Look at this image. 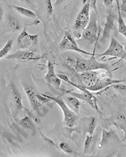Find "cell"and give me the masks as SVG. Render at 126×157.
Wrapping results in <instances>:
<instances>
[{"label": "cell", "mask_w": 126, "mask_h": 157, "mask_svg": "<svg viewBox=\"0 0 126 157\" xmlns=\"http://www.w3.org/2000/svg\"><path fill=\"white\" fill-rule=\"evenodd\" d=\"M90 5H92L94 11L90 13L89 24L82 32V37L78 39L77 43L78 45H85L86 47H90V46L94 45V52L95 53L96 46L98 44L100 37L101 28L98 11L96 7V0H91Z\"/></svg>", "instance_id": "1"}, {"label": "cell", "mask_w": 126, "mask_h": 157, "mask_svg": "<svg viewBox=\"0 0 126 157\" xmlns=\"http://www.w3.org/2000/svg\"><path fill=\"white\" fill-rule=\"evenodd\" d=\"M21 84L28 97L32 109L36 112L39 117H44L48 112V110L44 107V104L51 102L52 99L44 96L43 94L37 90L29 77L21 81Z\"/></svg>", "instance_id": "2"}, {"label": "cell", "mask_w": 126, "mask_h": 157, "mask_svg": "<svg viewBox=\"0 0 126 157\" xmlns=\"http://www.w3.org/2000/svg\"><path fill=\"white\" fill-rule=\"evenodd\" d=\"M22 99H23V95L21 94L17 84L15 83L14 80L12 79L6 87L5 100L7 102L9 110L11 111L12 118L16 121H17L19 114L23 109Z\"/></svg>", "instance_id": "3"}, {"label": "cell", "mask_w": 126, "mask_h": 157, "mask_svg": "<svg viewBox=\"0 0 126 157\" xmlns=\"http://www.w3.org/2000/svg\"><path fill=\"white\" fill-rule=\"evenodd\" d=\"M111 64L106 63H100L95 59V55L91 56L90 59H83V58H79L77 59L75 63V71L77 73H83V72H87V71H95L98 69H104L108 73L111 74L112 70Z\"/></svg>", "instance_id": "4"}, {"label": "cell", "mask_w": 126, "mask_h": 157, "mask_svg": "<svg viewBox=\"0 0 126 157\" xmlns=\"http://www.w3.org/2000/svg\"><path fill=\"white\" fill-rule=\"evenodd\" d=\"M44 96L47 98H49L52 99V101H54L55 103H56L59 105V107L61 108V110L63 111V124L65 126L68 127V128H73L77 124L78 120H79V115L73 112L72 109L69 108L67 104H66L65 101L63 100L61 97H52L50 96L48 94H43Z\"/></svg>", "instance_id": "5"}, {"label": "cell", "mask_w": 126, "mask_h": 157, "mask_svg": "<svg viewBox=\"0 0 126 157\" xmlns=\"http://www.w3.org/2000/svg\"><path fill=\"white\" fill-rule=\"evenodd\" d=\"M90 1H87L84 4L82 10L77 15V18L75 20L74 26H73V30H72V35L74 38L79 39L82 37V32L86 28L90 21Z\"/></svg>", "instance_id": "6"}, {"label": "cell", "mask_w": 126, "mask_h": 157, "mask_svg": "<svg viewBox=\"0 0 126 157\" xmlns=\"http://www.w3.org/2000/svg\"><path fill=\"white\" fill-rule=\"evenodd\" d=\"M96 125H97V119L95 117H84L79 118L77 125L73 128H70V131L93 135L95 132Z\"/></svg>", "instance_id": "7"}, {"label": "cell", "mask_w": 126, "mask_h": 157, "mask_svg": "<svg viewBox=\"0 0 126 157\" xmlns=\"http://www.w3.org/2000/svg\"><path fill=\"white\" fill-rule=\"evenodd\" d=\"M59 48L60 50H63V51H74L76 52L82 53V54L87 55V56H90L95 55V53H94V52L93 53H90V52L82 50L79 47L77 41L75 40L74 36L69 32H66L64 33L63 39L59 45Z\"/></svg>", "instance_id": "8"}, {"label": "cell", "mask_w": 126, "mask_h": 157, "mask_svg": "<svg viewBox=\"0 0 126 157\" xmlns=\"http://www.w3.org/2000/svg\"><path fill=\"white\" fill-rule=\"evenodd\" d=\"M38 44V35L29 34L27 32L26 27L23 29L17 38V46L21 50H32Z\"/></svg>", "instance_id": "9"}, {"label": "cell", "mask_w": 126, "mask_h": 157, "mask_svg": "<svg viewBox=\"0 0 126 157\" xmlns=\"http://www.w3.org/2000/svg\"><path fill=\"white\" fill-rule=\"evenodd\" d=\"M98 56H112L113 59L120 58L126 61V53L124 47L116 39L114 35H112L111 38V42L108 49L103 53L98 55Z\"/></svg>", "instance_id": "10"}, {"label": "cell", "mask_w": 126, "mask_h": 157, "mask_svg": "<svg viewBox=\"0 0 126 157\" xmlns=\"http://www.w3.org/2000/svg\"><path fill=\"white\" fill-rule=\"evenodd\" d=\"M10 9H8L6 15V25L2 33H17L22 29V22L21 20L12 12V7L9 5Z\"/></svg>", "instance_id": "11"}, {"label": "cell", "mask_w": 126, "mask_h": 157, "mask_svg": "<svg viewBox=\"0 0 126 157\" xmlns=\"http://www.w3.org/2000/svg\"><path fill=\"white\" fill-rule=\"evenodd\" d=\"M43 58V56H39L36 52L30 51V50H18L17 52L12 55H9L5 57L6 59L9 60H38Z\"/></svg>", "instance_id": "12"}, {"label": "cell", "mask_w": 126, "mask_h": 157, "mask_svg": "<svg viewBox=\"0 0 126 157\" xmlns=\"http://www.w3.org/2000/svg\"><path fill=\"white\" fill-rule=\"evenodd\" d=\"M120 143V139L117 135L116 132L113 129H102V139L98 144V148H103L104 147L119 144Z\"/></svg>", "instance_id": "13"}, {"label": "cell", "mask_w": 126, "mask_h": 157, "mask_svg": "<svg viewBox=\"0 0 126 157\" xmlns=\"http://www.w3.org/2000/svg\"><path fill=\"white\" fill-rule=\"evenodd\" d=\"M116 19V17L114 13H112L111 11L108 12V14L107 16V22L105 24V26L103 28V35L99 38L98 42H100L102 44H105L106 42H108L110 38H112V32L115 29V20Z\"/></svg>", "instance_id": "14"}, {"label": "cell", "mask_w": 126, "mask_h": 157, "mask_svg": "<svg viewBox=\"0 0 126 157\" xmlns=\"http://www.w3.org/2000/svg\"><path fill=\"white\" fill-rule=\"evenodd\" d=\"M44 79L48 85L54 86L55 89L60 90L62 80L59 78L58 74L55 73L54 63H52L51 61L47 63V73L45 76Z\"/></svg>", "instance_id": "15"}, {"label": "cell", "mask_w": 126, "mask_h": 157, "mask_svg": "<svg viewBox=\"0 0 126 157\" xmlns=\"http://www.w3.org/2000/svg\"><path fill=\"white\" fill-rule=\"evenodd\" d=\"M67 94H70L72 96L79 98L80 100L85 101L86 103L90 105L91 108L97 111V113L100 115V112H99V109H98V106H97V98L94 96V94H92L91 91L88 90L86 92H82V93L78 94V93H73L72 90H68Z\"/></svg>", "instance_id": "16"}, {"label": "cell", "mask_w": 126, "mask_h": 157, "mask_svg": "<svg viewBox=\"0 0 126 157\" xmlns=\"http://www.w3.org/2000/svg\"><path fill=\"white\" fill-rule=\"evenodd\" d=\"M100 130V129H98V130L96 131L95 134H94L93 135H90V134L86 135L84 144V151H83V154L84 155H86V154L93 152V151L94 150V147H95L96 143L98 141Z\"/></svg>", "instance_id": "17"}, {"label": "cell", "mask_w": 126, "mask_h": 157, "mask_svg": "<svg viewBox=\"0 0 126 157\" xmlns=\"http://www.w3.org/2000/svg\"><path fill=\"white\" fill-rule=\"evenodd\" d=\"M113 124L118 129L123 130L124 133V139L126 138V110L120 111L113 121Z\"/></svg>", "instance_id": "18"}, {"label": "cell", "mask_w": 126, "mask_h": 157, "mask_svg": "<svg viewBox=\"0 0 126 157\" xmlns=\"http://www.w3.org/2000/svg\"><path fill=\"white\" fill-rule=\"evenodd\" d=\"M10 6L12 7V9L15 10L19 15H21L22 17H27V18L33 20L37 19V14L31 9H28V8H25V7H19V6H16V5H10Z\"/></svg>", "instance_id": "19"}, {"label": "cell", "mask_w": 126, "mask_h": 157, "mask_svg": "<svg viewBox=\"0 0 126 157\" xmlns=\"http://www.w3.org/2000/svg\"><path fill=\"white\" fill-rule=\"evenodd\" d=\"M66 104L69 107L70 109H72L73 112L79 115L80 108H81V101L79 98H76V97L72 96H67L65 100Z\"/></svg>", "instance_id": "20"}, {"label": "cell", "mask_w": 126, "mask_h": 157, "mask_svg": "<svg viewBox=\"0 0 126 157\" xmlns=\"http://www.w3.org/2000/svg\"><path fill=\"white\" fill-rule=\"evenodd\" d=\"M116 6L117 9H118V11H117V14H118V18H117V21H118V31L120 32V33H121L122 35L126 38V24L124 18L122 17L121 13H120L119 0H116Z\"/></svg>", "instance_id": "21"}, {"label": "cell", "mask_w": 126, "mask_h": 157, "mask_svg": "<svg viewBox=\"0 0 126 157\" xmlns=\"http://www.w3.org/2000/svg\"><path fill=\"white\" fill-rule=\"evenodd\" d=\"M18 124L20 126L25 129H29L31 131L33 132V134L36 133V125L32 121L30 117H25L22 118V119L18 122Z\"/></svg>", "instance_id": "22"}, {"label": "cell", "mask_w": 126, "mask_h": 157, "mask_svg": "<svg viewBox=\"0 0 126 157\" xmlns=\"http://www.w3.org/2000/svg\"><path fill=\"white\" fill-rule=\"evenodd\" d=\"M59 147L60 150H62L63 152H65L66 154L68 155H73V156H78L80 155V153H78L77 151H76L75 150H73L71 146L68 144V143L66 142H61L59 144Z\"/></svg>", "instance_id": "23"}, {"label": "cell", "mask_w": 126, "mask_h": 157, "mask_svg": "<svg viewBox=\"0 0 126 157\" xmlns=\"http://www.w3.org/2000/svg\"><path fill=\"white\" fill-rule=\"evenodd\" d=\"M12 46H13V40H8L7 43L3 47V48L0 51V58L1 59H2L3 57H6L7 54H9V52H11V50L12 48Z\"/></svg>", "instance_id": "24"}, {"label": "cell", "mask_w": 126, "mask_h": 157, "mask_svg": "<svg viewBox=\"0 0 126 157\" xmlns=\"http://www.w3.org/2000/svg\"><path fill=\"white\" fill-rule=\"evenodd\" d=\"M19 1L24 3V4H25L32 11H37V0H19Z\"/></svg>", "instance_id": "25"}, {"label": "cell", "mask_w": 126, "mask_h": 157, "mask_svg": "<svg viewBox=\"0 0 126 157\" xmlns=\"http://www.w3.org/2000/svg\"><path fill=\"white\" fill-rule=\"evenodd\" d=\"M112 86L114 88L117 92H119L121 95H126V86L120 83H116V84H112Z\"/></svg>", "instance_id": "26"}, {"label": "cell", "mask_w": 126, "mask_h": 157, "mask_svg": "<svg viewBox=\"0 0 126 157\" xmlns=\"http://www.w3.org/2000/svg\"><path fill=\"white\" fill-rule=\"evenodd\" d=\"M46 7H47V12L49 15H53L54 12V8L52 7V1L51 0H46Z\"/></svg>", "instance_id": "27"}, {"label": "cell", "mask_w": 126, "mask_h": 157, "mask_svg": "<svg viewBox=\"0 0 126 157\" xmlns=\"http://www.w3.org/2000/svg\"><path fill=\"white\" fill-rule=\"evenodd\" d=\"M121 1L122 2L120 6V10L122 16H124L126 14V0H121Z\"/></svg>", "instance_id": "28"}, {"label": "cell", "mask_w": 126, "mask_h": 157, "mask_svg": "<svg viewBox=\"0 0 126 157\" xmlns=\"http://www.w3.org/2000/svg\"><path fill=\"white\" fill-rule=\"evenodd\" d=\"M114 0H103V4L107 7H112Z\"/></svg>", "instance_id": "29"}, {"label": "cell", "mask_w": 126, "mask_h": 157, "mask_svg": "<svg viewBox=\"0 0 126 157\" xmlns=\"http://www.w3.org/2000/svg\"><path fill=\"white\" fill-rule=\"evenodd\" d=\"M67 0H56L55 2V6L57 7V6H59V5L63 4V2H66Z\"/></svg>", "instance_id": "30"}, {"label": "cell", "mask_w": 126, "mask_h": 157, "mask_svg": "<svg viewBox=\"0 0 126 157\" xmlns=\"http://www.w3.org/2000/svg\"><path fill=\"white\" fill-rule=\"evenodd\" d=\"M123 47H124V52H125V53H126V42H125V43H124Z\"/></svg>", "instance_id": "31"}, {"label": "cell", "mask_w": 126, "mask_h": 157, "mask_svg": "<svg viewBox=\"0 0 126 157\" xmlns=\"http://www.w3.org/2000/svg\"><path fill=\"white\" fill-rule=\"evenodd\" d=\"M2 13H3V12H2V8H1V20H2Z\"/></svg>", "instance_id": "32"}, {"label": "cell", "mask_w": 126, "mask_h": 157, "mask_svg": "<svg viewBox=\"0 0 126 157\" xmlns=\"http://www.w3.org/2000/svg\"><path fill=\"white\" fill-rule=\"evenodd\" d=\"M122 17H123V18H124V19H125V21H126V14L124 15V16H122Z\"/></svg>", "instance_id": "33"}, {"label": "cell", "mask_w": 126, "mask_h": 157, "mask_svg": "<svg viewBox=\"0 0 126 157\" xmlns=\"http://www.w3.org/2000/svg\"><path fill=\"white\" fill-rule=\"evenodd\" d=\"M87 1H88V0H83V3H84V4H85V3H86V2Z\"/></svg>", "instance_id": "34"}]
</instances>
